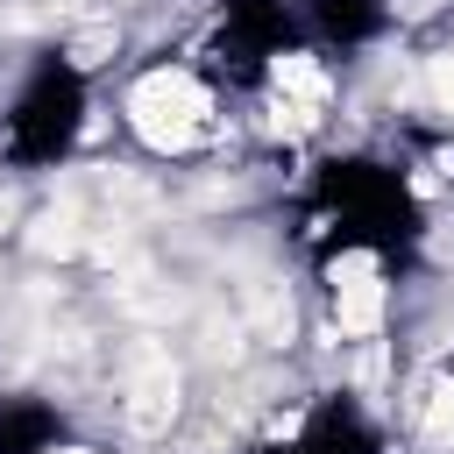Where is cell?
I'll return each instance as SVG.
<instances>
[{"instance_id":"6da1fadb","label":"cell","mask_w":454,"mask_h":454,"mask_svg":"<svg viewBox=\"0 0 454 454\" xmlns=\"http://www.w3.org/2000/svg\"><path fill=\"white\" fill-rule=\"evenodd\" d=\"M411 213H419V192L404 184L397 163H369V156H340V163H319L312 184H305V248L326 262V255H348V248H369V255H397L411 241Z\"/></svg>"},{"instance_id":"7a4b0ae2","label":"cell","mask_w":454,"mask_h":454,"mask_svg":"<svg viewBox=\"0 0 454 454\" xmlns=\"http://www.w3.org/2000/svg\"><path fill=\"white\" fill-rule=\"evenodd\" d=\"M227 85H213L192 57H170V64H149V71H135V85H128V99H121V114H128V128H135V142L149 149V156H199V149H213L220 135H227Z\"/></svg>"},{"instance_id":"3957f363","label":"cell","mask_w":454,"mask_h":454,"mask_svg":"<svg viewBox=\"0 0 454 454\" xmlns=\"http://www.w3.org/2000/svg\"><path fill=\"white\" fill-rule=\"evenodd\" d=\"M78 128H85V78H78V64H43V71L7 99V114H0V149H7V163L43 170V163L71 156Z\"/></svg>"},{"instance_id":"277c9868","label":"cell","mask_w":454,"mask_h":454,"mask_svg":"<svg viewBox=\"0 0 454 454\" xmlns=\"http://www.w3.org/2000/svg\"><path fill=\"white\" fill-rule=\"evenodd\" d=\"M291 21L319 50H355L390 21V0H291Z\"/></svg>"},{"instance_id":"5b68a950","label":"cell","mask_w":454,"mask_h":454,"mask_svg":"<svg viewBox=\"0 0 454 454\" xmlns=\"http://www.w3.org/2000/svg\"><path fill=\"white\" fill-rule=\"evenodd\" d=\"M404 184H411L419 199H426V192H454V128H426V135H411Z\"/></svg>"}]
</instances>
